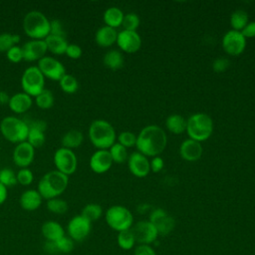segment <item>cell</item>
<instances>
[{
	"label": "cell",
	"mask_w": 255,
	"mask_h": 255,
	"mask_svg": "<svg viewBox=\"0 0 255 255\" xmlns=\"http://www.w3.org/2000/svg\"><path fill=\"white\" fill-rule=\"evenodd\" d=\"M60 88L67 94H74L79 89V82L76 77L70 74H65L59 81Z\"/></svg>",
	"instance_id": "d6a6232c"
},
{
	"label": "cell",
	"mask_w": 255,
	"mask_h": 255,
	"mask_svg": "<svg viewBox=\"0 0 255 255\" xmlns=\"http://www.w3.org/2000/svg\"><path fill=\"white\" fill-rule=\"evenodd\" d=\"M84 140V134L82 131L76 128H72L66 131L61 138L62 147H66L69 149L79 147Z\"/></svg>",
	"instance_id": "4316f807"
},
{
	"label": "cell",
	"mask_w": 255,
	"mask_h": 255,
	"mask_svg": "<svg viewBox=\"0 0 255 255\" xmlns=\"http://www.w3.org/2000/svg\"><path fill=\"white\" fill-rule=\"evenodd\" d=\"M118 142L126 148L132 147L136 143V135L130 131H123L118 135Z\"/></svg>",
	"instance_id": "b9f144b4"
},
{
	"label": "cell",
	"mask_w": 255,
	"mask_h": 255,
	"mask_svg": "<svg viewBox=\"0 0 255 255\" xmlns=\"http://www.w3.org/2000/svg\"><path fill=\"white\" fill-rule=\"evenodd\" d=\"M69 176L59 170H50L46 172L37 185V190L43 199H52L59 197L67 189Z\"/></svg>",
	"instance_id": "7a4b0ae2"
},
{
	"label": "cell",
	"mask_w": 255,
	"mask_h": 255,
	"mask_svg": "<svg viewBox=\"0 0 255 255\" xmlns=\"http://www.w3.org/2000/svg\"><path fill=\"white\" fill-rule=\"evenodd\" d=\"M203 152V148L200 142L187 138L183 140L179 146V154L186 161H196L198 160Z\"/></svg>",
	"instance_id": "44dd1931"
},
{
	"label": "cell",
	"mask_w": 255,
	"mask_h": 255,
	"mask_svg": "<svg viewBox=\"0 0 255 255\" xmlns=\"http://www.w3.org/2000/svg\"><path fill=\"white\" fill-rule=\"evenodd\" d=\"M81 215L92 223L101 218V216L103 215V208L100 204L89 203L84 206Z\"/></svg>",
	"instance_id": "1f68e13d"
},
{
	"label": "cell",
	"mask_w": 255,
	"mask_h": 255,
	"mask_svg": "<svg viewBox=\"0 0 255 255\" xmlns=\"http://www.w3.org/2000/svg\"><path fill=\"white\" fill-rule=\"evenodd\" d=\"M10 96L5 91H0V105H8Z\"/></svg>",
	"instance_id": "db71d44e"
},
{
	"label": "cell",
	"mask_w": 255,
	"mask_h": 255,
	"mask_svg": "<svg viewBox=\"0 0 255 255\" xmlns=\"http://www.w3.org/2000/svg\"><path fill=\"white\" fill-rule=\"evenodd\" d=\"M113 158L109 149H98L90 158V167L96 173H105L113 165Z\"/></svg>",
	"instance_id": "ffe728a7"
},
{
	"label": "cell",
	"mask_w": 255,
	"mask_h": 255,
	"mask_svg": "<svg viewBox=\"0 0 255 255\" xmlns=\"http://www.w3.org/2000/svg\"><path fill=\"white\" fill-rule=\"evenodd\" d=\"M133 255H156L154 249L150 245L139 244L135 249Z\"/></svg>",
	"instance_id": "c3c4849f"
},
{
	"label": "cell",
	"mask_w": 255,
	"mask_h": 255,
	"mask_svg": "<svg viewBox=\"0 0 255 255\" xmlns=\"http://www.w3.org/2000/svg\"><path fill=\"white\" fill-rule=\"evenodd\" d=\"M241 34L247 38H254L255 37V21H249L248 24L243 28Z\"/></svg>",
	"instance_id": "f907efd6"
},
{
	"label": "cell",
	"mask_w": 255,
	"mask_h": 255,
	"mask_svg": "<svg viewBox=\"0 0 255 255\" xmlns=\"http://www.w3.org/2000/svg\"><path fill=\"white\" fill-rule=\"evenodd\" d=\"M117 44L122 51L132 54L140 49L141 39L136 31L123 30L118 33Z\"/></svg>",
	"instance_id": "9a60e30c"
},
{
	"label": "cell",
	"mask_w": 255,
	"mask_h": 255,
	"mask_svg": "<svg viewBox=\"0 0 255 255\" xmlns=\"http://www.w3.org/2000/svg\"><path fill=\"white\" fill-rule=\"evenodd\" d=\"M117 242L120 248H122L123 250H130L131 248H133L136 241L131 230L128 229V230L119 232L117 237Z\"/></svg>",
	"instance_id": "e575fe53"
},
{
	"label": "cell",
	"mask_w": 255,
	"mask_h": 255,
	"mask_svg": "<svg viewBox=\"0 0 255 255\" xmlns=\"http://www.w3.org/2000/svg\"><path fill=\"white\" fill-rule=\"evenodd\" d=\"M167 137L163 128L156 125L144 127L136 135L135 146L141 154L150 157L158 156L165 148Z\"/></svg>",
	"instance_id": "6da1fadb"
},
{
	"label": "cell",
	"mask_w": 255,
	"mask_h": 255,
	"mask_svg": "<svg viewBox=\"0 0 255 255\" xmlns=\"http://www.w3.org/2000/svg\"><path fill=\"white\" fill-rule=\"evenodd\" d=\"M47 208L52 213L64 214L68 210V203L66 200L60 197H56L47 200Z\"/></svg>",
	"instance_id": "74e56055"
},
{
	"label": "cell",
	"mask_w": 255,
	"mask_h": 255,
	"mask_svg": "<svg viewBox=\"0 0 255 255\" xmlns=\"http://www.w3.org/2000/svg\"><path fill=\"white\" fill-rule=\"evenodd\" d=\"M42 200L43 198L37 189H27L21 194L19 203L24 210L34 211L40 207Z\"/></svg>",
	"instance_id": "603a6c76"
},
{
	"label": "cell",
	"mask_w": 255,
	"mask_h": 255,
	"mask_svg": "<svg viewBox=\"0 0 255 255\" xmlns=\"http://www.w3.org/2000/svg\"><path fill=\"white\" fill-rule=\"evenodd\" d=\"M7 59L12 63H19L23 60V53L20 46L15 45L6 52Z\"/></svg>",
	"instance_id": "ee69618b"
},
{
	"label": "cell",
	"mask_w": 255,
	"mask_h": 255,
	"mask_svg": "<svg viewBox=\"0 0 255 255\" xmlns=\"http://www.w3.org/2000/svg\"><path fill=\"white\" fill-rule=\"evenodd\" d=\"M165 126L170 132L179 134L186 129V119L180 115H170L165 121Z\"/></svg>",
	"instance_id": "f1b7e54d"
},
{
	"label": "cell",
	"mask_w": 255,
	"mask_h": 255,
	"mask_svg": "<svg viewBox=\"0 0 255 255\" xmlns=\"http://www.w3.org/2000/svg\"><path fill=\"white\" fill-rule=\"evenodd\" d=\"M92 229V223L84 218L81 214L74 216L68 223L67 230L69 237L73 241L81 242L85 240Z\"/></svg>",
	"instance_id": "4fadbf2b"
},
{
	"label": "cell",
	"mask_w": 255,
	"mask_h": 255,
	"mask_svg": "<svg viewBox=\"0 0 255 255\" xmlns=\"http://www.w3.org/2000/svg\"><path fill=\"white\" fill-rule=\"evenodd\" d=\"M16 177H17V183H19L23 186L30 185L33 182V179H34L33 172L28 167L20 168L16 173Z\"/></svg>",
	"instance_id": "60d3db41"
},
{
	"label": "cell",
	"mask_w": 255,
	"mask_h": 255,
	"mask_svg": "<svg viewBox=\"0 0 255 255\" xmlns=\"http://www.w3.org/2000/svg\"><path fill=\"white\" fill-rule=\"evenodd\" d=\"M59 253H70L74 248V241L69 236H64L55 242Z\"/></svg>",
	"instance_id": "7bdbcfd3"
},
{
	"label": "cell",
	"mask_w": 255,
	"mask_h": 255,
	"mask_svg": "<svg viewBox=\"0 0 255 255\" xmlns=\"http://www.w3.org/2000/svg\"><path fill=\"white\" fill-rule=\"evenodd\" d=\"M44 250L48 253V254H58L59 251L57 249V246L55 244V242H50V241H46L44 244Z\"/></svg>",
	"instance_id": "816d5d0a"
},
{
	"label": "cell",
	"mask_w": 255,
	"mask_h": 255,
	"mask_svg": "<svg viewBox=\"0 0 255 255\" xmlns=\"http://www.w3.org/2000/svg\"><path fill=\"white\" fill-rule=\"evenodd\" d=\"M149 221L155 226L158 235H168L175 226V220L161 208L153 209L149 214Z\"/></svg>",
	"instance_id": "5bb4252c"
},
{
	"label": "cell",
	"mask_w": 255,
	"mask_h": 255,
	"mask_svg": "<svg viewBox=\"0 0 255 255\" xmlns=\"http://www.w3.org/2000/svg\"><path fill=\"white\" fill-rule=\"evenodd\" d=\"M186 132L189 138L198 142L208 139L213 131L212 119L203 113H197L186 120Z\"/></svg>",
	"instance_id": "5b68a950"
},
{
	"label": "cell",
	"mask_w": 255,
	"mask_h": 255,
	"mask_svg": "<svg viewBox=\"0 0 255 255\" xmlns=\"http://www.w3.org/2000/svg\"><path fill=\"white\" fill-rule=\"evenodd\" d=\"M50 34L51 35H57V36H63L65 37V32L63 28V24L60 20L54 19L50 21Z\"/></svg>",
	"instance_id": "7dc6e473"
},
{
	"label": "cell",
	"mask_w": 255,
	"mask_h": 255,
	"mask_svg": "<svg viewBox=\"0 0 255 255\" xmlns=\"http://www.w3.org/2000/svg\"><path fill=\"white\" fill-rule=\"evenodd\" d=\"M0 131L8 141L20 143L27 139L29 127L26 121L14 116H7L0 122Z\"/></svg>",
	"instance_id": "8992f818"
},
{
	"label": "cell",
	"mask_w": 255,
	"mask_h": 255,
	"mask_svg": "<svg viewBox=\"0 0 255 255\" xmlns=\"http://www.w3.org/2000/svg\"><path fill=\"white\" fill-rule=\"evenodd\" d=\"M128 166L129 171L136 177H145L150 171L149 160L138 151L132 152L128 158Z\"/></svg>",
	"instance_id": "ac0fdd59"
},
{
	"label": "cell",
	"mask_w": 255,
	"mask_h": 255,
	"mask_svg": "<svg viewBox=\"0 0 255 255\" xmlns=\"http://www.w3.org/2000/svg\"><path fill=\"white\" fill-rule=\"evenodd\" d=\"M222 48L227 55L239 56L246 48V38L241 32L230 30L222 38Z\"/></svg>",
	"instance_id": "30bf717a"
},
{
	"label": "cell",
	"mask_w": 255,
	"mask_h": 255,
	"mask_svg": "<svg viewBox=\"0 0 255 255\" xmlns=\"http://www.w3.org/2000/svg\"><path fill=\"white\" fill-rule=\"evenodd\" d=\"M135 241L139 244L150 245L155 242L158 237V232L155 226L149 220H141L135 223L130 228Z\"/></svg>",
	"instance_id": "7c38bea8"
},
{
	"label": "cell",
	"mask_w": 255,
	"mask_h": 255,
	"mask_svg": "<svg viewBox=\"0 0 255 255\" xmlns=\"http://www.w3.org/2000/svg\"><path fill=\"white\" fill-rule=\"evenodd\" d=\"M29 127V131L26 141H28L34 148L42 146L46 141L45 130L47 124L44 121L36 120L33 122H26Z\"/></svg>",
	"instance_id": "d6986e66"
},
{
	"label": "cell",
	"mask_w": 255,
	"mask_h": 255,
	"mask_svg": "<svg viewBox=\"0 0 255 255\" xmlns=\"http://www.w3.org/2000/svg\"><path fill=\"white\" fill-rule=\"evenodd\" d=\"M103 62L107 68L116 71L124 66V57L118 50H110L105 54Z\"/></svg>",
	"instance_id": "f546056e"
},
{
	"label": "cell",
	"mask_w": 255,
	"mask_h": 255,
	"mask_svg": "<svg viewBox=\"0 0 255 255\" xmlns=\"http://www.w3.org/2000/svg\"><path fill=\"white\" fill-rule=\"evenodd\" d=\"M21 87L30 97L38 96L45 89V77L37 66L28 67L22 74Z\"/></svg>",
	"instance_id": "ba28073f"
},
{
	"label": "cell",
	"mask_w": 255,
	"mask_h": 255,
	"mask_svg": "<svg viewBox=\"0 0 255 255\" xmlns=\"http://www.w3.org/2000/svg\"><path fill=\"white\" fill-rule=\"evenodd\" d=\"M25 34L33 40H44L50 34V20L38 11H29L23 18L22 23Z\"/></svg>",
	"instance_id": "277c9868"
},
{
	"label": "cell",
	"mask_w": 255,
	"mask_h": 255,
	"mask_svg": "<svg viewBox=\"0 0 255 255\" xmlns=\"http://www.w3.org/2000/svg\"><path fill=\"white\" fill-rule=\"evenodd\" d=\"M117 37L118 32L116 29L105 25L97 30L95 34V41L100 47L108 48L117 43Z\"/></svg>",
	"instance_id": "cb8c5ba5"
},
{
	"label": "cell",
	"mask_w": 255,
	"mask_h": 255,
	"mask_svg": "<svg viewBox=\"0 0 255 255\" xmlns=\"http://www.w3.org/2000/svg\"><path fill=\"white\" fill-rule=\"evenodd\" d=\"M107 224L115 231L122 232L132 227L133 216L131 212L123 205L111 206L105 214Z\"/></svg>",
	"instance_id": "52a82bcc"
},
{
	"label": "cell",
	"mask_w": 255,
	"mask_h": 255,
	"mask_svg": "<svg viewBox=\"0 0 255 255\" xmlns=\"http://www.w3.org/2000/svg\"><path fill=\"white\" fill-rule=\"evenodd\" d=\"M35 103L38 108L47 110L53 107L55 103V97L52 91L44 89L38 96L35 97Z\"/></svg>",
	"instance_id": "836d02e7"
},
{
	"label": "cell",
	"mask_w": 255,
	"mask_h": 255,
	"mask_svg": "<svg viewBox=\"0 0 255 255\" xmlns=\"http://www.w3.org/2000/svg\"><path fill=\"white\" fill-rule=\"evenodd\" d=\"M32 97H30L24 92H19L10 96L8 106L13 113L20 115L26 113L32 107Z\"/></svg>",
	"instance_id": "7402d4cb"
},
{
	"label": "cell",
	"mask_w": 255,
	"mask_h": 255,
	"mask_svg": "<svg viewBox=\"0 0 255 255\" xmlns=\"http://www.w3.org/2000/svg\"><path fill=\"white\" fill-rule=\"evenodd\" d=\"M124 13L123 11L118 7H110L104 12V22L106 26H109L111 28H118L122 26L123 20H124Z\"/></svg>",
	"instance_id": "83f0119b"
},
{
	"label": "cell",
	"mask_w": 255,
	"mask_h": 255,
	"mask_svg": "<svg viewBox=\"0 0 255 255\" xmlns=\"http://www.w3.org/2000/svg\"><path fill=\"white\" fill-rule=\"evenodd\" d=\"M41 231L44 238L50 242H56L65 236L63 226L59 222L54 220H48L44 222Z\"/></svg>",
	"instance_id": "d4e9b609"
},
{
	"label": "cell",
	"mask_w": 255,
	"mask_h": 255,
	"mask_svg": "<svg viewBox=\"0 0 255 255\" xmlns=\"http://www.w3.org/2000/svg\"><path fill=\"white\" fill-rule=\"evenodd\" d=\"M34 157L35 148L26 140L17 143L12 153L14 163L20 168L28 167L33 162Z\"/></svg>",
	"instance_id": "2e32d148"
},
{
	"label": "cell",
	"mask_w": 255,
	"mask_h": 255,
	"mask_svg": "<svg viewBox=\"0 0 255 255\" xmlns=\"http://www.w3.org/2000/svg\"><path fill=\"white\" fill-rule=\"evenodd\" d=\"M140 23L139 17L135 13H128L124 16L123 24L122 26L124 27V30L128 31H136Z\"/></svg>",
	"instance_id": "ab89813d"
},
{
	"label": "cell",
	"mask_w": 255,
	"mask_h": 255,
	"mask_svg": "<svg viewBox=\"0 0 255 255\" xmlns=\"http://www.w3.org/2000/svg\"><path fill=\"white\" fill-rule=\"evenodd\" d=\"M22 53H23V60L28 62L39 61L43 57L46 56L48 52L47 45L44 40H29L25 42L22 46Z\"/></svg>",
	"instance_id": "e0dca14e"
},
{
	"label": "cell",
	"mask_w": 255,
	"mask_h": 255,
	"mask_svg": "<svg viewBox=\"0 0 255 255\" xmlns=\"http://www.w3.org/2000/svg\"><path fill=\"white\" fill-rule=\"evenodd\" d=\"M82 48L78 45V44H68V47L66 49L65 54L74 60H77L79 58H81L82 56Z\"/></svg>",
	"instance_id": "bcb514c9"
},
{
	"label": "cell",
	"mask_w": 255,
	"mask_h": 255,
	"mask_svg": "<svg viewBox=\"0 0 255 255\" xmlns=\"http://www.w3.org/2000/svg\"><path fill=\"white\" fill-rule=\"evenodd\" d=\"M249 17L244 10H236L230 16V25L232 30L241 32L243 28L248 24Z\"/></svg>",
	"instance_id": "4dcf8cb0"
},
{
	"label": "cell",
	"mask_w": 255,
	"mask_h": 255,
	"mask_svg": "<svg viewBox=\"0 0 255 255\" xmlns=\"http://www.w3.org/2000/svg\"><path fill=\"white\" fill-rule=\"evenodd\" d=\"M37 67L42 72L45 78L52 81H60V79L66 74L64 65L56 58L52 56H45L38 61Z\"/></svg>",
	"instance_id": "8fae6325"
},
{
	"label": "cell",
	"mask_w": 255,
	"mask_h": 255,
	"mask_svg": "<svg viewBox=\"0 0 255 255\" xmlns=\"http://www.w3.org/2000/svg\"><path fill=\"white\" fill-rule=\"evenodd\" d=\"M48 51L55 55H63L66 52V49L68 47V42L65 37L63 36H57V35H51L49 34L44 39Z\"/></svg>",
	"instance_id": "484cf974"
},
{
	"label": "cell",
	"mask_w": 255,
	"mask_h": 255,
	"mask_svg": "<svg viewBox=\"0 0 255 255\" xmlns=\"http://www.w3.org/2000/svg\"><path fill=\"white\" fill-rule=\"evenodd\" d=\"M0 183H2L7 188L14 186L17 183V177L14 170L8 167L0 169Z\"/></svg>",
	"instance_id": "f35d334b"
},
{
	"label": "cell",
	"mask_w": 255,
	"mask_h": 255,
	"mask_svg": "<svg viewBox=\"0 0 255 255\" xmlns=\"http://www.w3.org/2000/svg\"><path fill=\"white\" fill-rule=\"evenodd\" d=\"M7 196H8L7 187L4 186L2 183H0V205L5 202V200L7 199Z\"/></svg>",
	"instance_id": "f5cc1de1"
},
{
	"label": "cell",
	"mask_w": 255,
	"mask_h": 255,
	"mask_svg": "<svg viewBox=\"0 0 255 255\" xmlns=\"http://www.w3.org/2000/svg\"><path fill=\"white\" fill-rule=\"evenodd\" d=\"M149 165H150V170L152 172H159L163 168L164 162L160 156H154L149 161Z\"/></svg>",
	"instance_id": "681fc988"
},
{
	"label": "cell",
	"mask_w": 255,
	"mask_h": 255,
	"mask_svg": "<svg viewBox=\"0 0 255 255\" xmlns=\"http://www.w3.org/2000/svg\"><path fill=\"white\" fill-rule=\"evenodd\" d=\"M53 160L56 169L68 176L73 174L78 166V158L73 149L62 146L55 151Z\"/></svg>",
	"instance_id": "9c48e42d"
},
{
	"label": "cell",
	"mask_w": 255,
	"mask_h": 255,
	"mask_svg": "<svg viewBox=\"0 0 255 255\" xmlns=\"http://www.w3.org/2000/svg\"><path fill=\"white\" fill-rule=\"evenodd\" d=\"M89 138L98 149H109L117 138L114 127L105 120H95L89 127Z\"/></svg>",
	"instance_id": "3957f363"
},
{
	"label": "cell",
	"mask_w": 255,
	"mask_h": 255,
	"mask_svg": "<svg viewBox=\"0 0 255 255\" xmlns=\"http://www.w3.org/2000/svg\"><path fill=\"white\" fill-rule=\"evenodd\" d=\"M109 151L111 153V156H112L114 162L123 163V162H125L128 158L127 148L124 145H122L121 143H119V142H115L109 148Z\"/></svg>",
	"instance_id": "d590c367"
},
{
	"label": "cell",
	"mask_w": 255,
	"mask_h": 255,
	"mask_svg": "<svg viewBox=\"0 0 255 255\" xmlns=\"http://www.w3.org/2000/svg\"><path fill=\"white\" fill-rule=\"evenodd\" d=\"M20 42V36L12 33H1L0 34V52H7L13 46Z\"/></svg>",
	"instance_id": "8d00e7d4"
},
{
	"label": "cell",
	"mask_w": 255,
	"mask_h": 255,
	"mask_svg": "<svg viewBox=\"0 0 255 255\" xmlns=\"http://www.w3.org/2000/svg\"><path fill=\"white\" fill-rule=\"evenodd\" d=\"M230 65V61L226 58H217L212 63V69L215 73H223L226 69H228Z\"/></svg>",
	"instance_id": "f6af8a7d"
}]
</instances>
